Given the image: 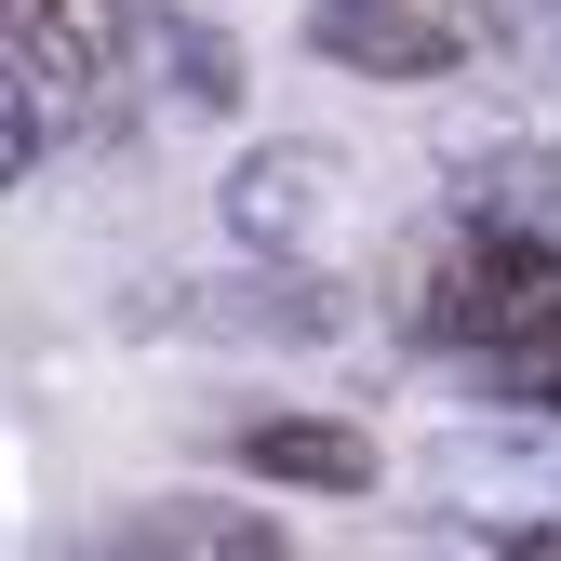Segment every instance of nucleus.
I'll list each match as a JSON object with an SVG mask.
<instances>
[{
    "label": "nucleus",
    "mask_w": 561,
    "mask_h": 561,
    "mask_svg": "<svg viewBox=\"0 0 561 561\" xmlns=\"http://www.w3.org/2000/svg\"><path fill=\"white\" fill-rule=\"evenodd\" d=\"M428 334L481 347L508 388L561 401V254L522 241V228H468L442 254V280H428Z\"/></svg>",
    "instance_id": "nucleus-1"
},
{
    "label": "nucleus",
    "mask_w": 561,
    "mask_h": 561,
    "mask_svg": "<svg viewBox=\"0 0 561 561\" xmlns=\"http://www.w3.org/2000/svg\"><path fill=\"white\" fill-rule=\"evenodd\" d=\"M0 14H14V67H27L41 121H67L121 67V0H0Z\"/></svg>",
    "instance_id": "nucleus-2"
},
{
    "label": "nucleus",
    "mask_w": 561,
    "mask_h": 561,
    "mask_svg": "<svg viewBox=\"0 0 561 561\" xmlns=\"http://www.w3.org/2000/svg\"><path fill=\"white\" fill-rule=\"evenodd\" d=\"M321 41L362 67H442V54H468V14H442V0H321Z\"/></svg>",
    "instance_id": "nucleus-3"
},
{
    "label": "nucleus",
    "mask_w": 561,
    "mask_h": 561,
    "mask_svg": "<svg viewBox=\"0 0 561 561\" xmlns=\"http://www.w3.org/2000/svg\"><path fill=\"white\" fill-rule=\"evenodd\" d=\"M267 481H334V495H362V481H375V442L362 428H254L241 442Z\"/></svg>",
    "instance_id": "nucleus-4"
}]
</instances>
